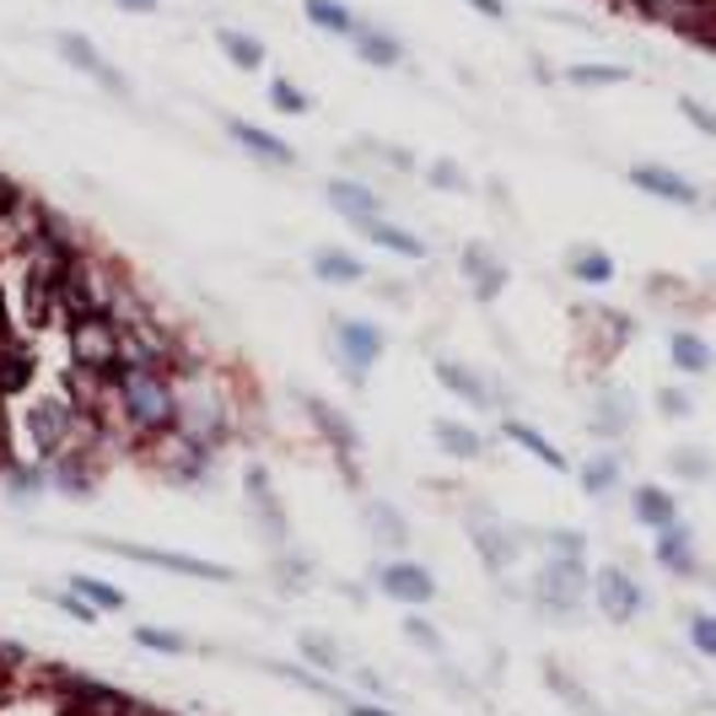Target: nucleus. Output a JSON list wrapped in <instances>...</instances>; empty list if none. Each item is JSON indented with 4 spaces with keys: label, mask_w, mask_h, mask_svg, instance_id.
Segmentation results:
<instances>
[{
    "label": "nucleus",
    "mask_w": 716,
    "mask_h": 716,
    "mask_svg": "<svg viewBox=\"0 0 716 716\" xmlns=\"http://www.w3.org/2000/svg\"><path fill=\"white\" fill-rule=\"evenodd\" d=\"M103 431H125L135 448L178 426V356H130L92 415Z\"/></svg>",
    "instance_id": "1"
},
{
    "label": "nucleus",
    "mask_w": 716,
    "mask_h": 716,
    "mask_svg": "<svg viewBox=\"0 0 716 716\" xmlns=\"http://www.w3.org/2000/svg\"><path fill=\"white\" fill-rule=\"evenodd\" d=\"M92 437H103V426L81 409L76 389H22L16 409L5 415V448L33 463H55Z\"/></svg>",
    "instance_id": "2"
},
{
    "label": "nucleus",
    "mask_w": 716,
    "mask_h": 716,
    "mask_svg": "<svg viewBox=\"0 0 716 716\" xmlns=\"http://www.w3.org/2000/svg\"><path fill=\"white\" fill-rule=\"evenodd\" d=\"M522 609L544 625H582L592 614V566L582 555H539L522 582Z\"/></svg>",
    "instance_id": "3"
},
{
    "label": "nucleus",
    "mask_w": 716,
    "mask_h": 716,
    "mask_svg": "<svg viewBox=\"0 0 716 716\" xmlns=\"http://www.w3.org/2000/svg\"><path fill=\"white\" fill-rule=\"evenodd\" d=\"M458 518H463V533H469V544H474V555H480V566H485V577L490 582H501V577H512L522 561V522H512L490 496H463V507H458Z\"/></svg>",
    "instance_id": "4"
},
{
    "label": "nucleus",
    "mask_w": 716,
    "mask_h": 716,
    "mask_svg": "<svg viewBox=\"0 0 716 716\" xmlns=\"http://www.w3.org/2000/svg\"><path fill=\"white\" fill-rule=\"evenodd\" d=\"M135 453H140V463H146L162 485H173V490H210V485H216V448L189 437L184 426L140 442Z\"/></svg>",
    "instance_id": "5"
},
{
    "label": "nucleus",
    "mask_w": 716,
    "mask_h": 716,
    "mask_svg": "<svg viewBox=\"0 0 716 716\" xmlns=\"http://www.w3.org/2000/svg\"><path fill=\"white\" fill-rule=\"evenodd\" d=\"M324 350H328V361L345 372L350 389H367V372L389 350V328L372 324V319H356V313H334L324 328Z\"/></svg>",
    "instance_id": "6"
},
{
    "label": "nucleus",
    "mask_w": 716,
    "mask_h": 716,
    "mask_svg": "<svg viewBox=\"0 0 716 716\" xmlns=\"http://www.w3.org/2000/svg\"><path fill=\"white\" fill-rule=\"evenodd\" d=\"M291 399H297V409L308 415L313 437H319L328 453H334V463L345 469V480H350V485H361V474H356V463H361V453H367L361 426H356V420H350L334 399H324V393H313V389H291Z\"/></svg>",
    "instance_id": "7"
},
{
    "label": "nucleus",
    "mask_w": 716,
    "mask_h": 716,
    "mask_svg": "<svg viewBox=\"0 0 716 716\" xmlns=\"http://www.w3.org/2000/svg\"><path fill=\"white\" fill-rule=\"evenodd\" d=\"M92 550L103 555H119V561H135V566H151V571H173V577H189V582H221L238 587V566H221V561H199V555H184V550H151V544H130V539H86Z\"/></svg>",
    "instance_id": "8"
},
{
    "label": "nucleus",
    "mask_w": 716,
    "mask_h": 716,
    "mask_svg": "<svg viewBox=\"0 0 716 716\" xmlns=\"http://www.w3.org/2000/svg\"><path fill=\"white\" fill-rule=\"evenodd\" d=\"M70 356L76 372L86 378H114L125 367V324L114 313H92V319H70Z\"/></svg>",
    "instance_id": "9"
},
{
    "label": "nucleus",
    "mask_w": 716,
    "mask_h": 716,
    "mask_svg": "<svg viewBox=\"0 0 716 716\" xmlns=\"http://www.w3.org/2000/svg\"><path fill=\"white\" fill-rule=\"evenodd\" d=\"M651 609L647 582L625 566V561H603L592 571V614L609 620V625H636L642 614Z\"/></svg>",
    "instance_id": "10"
},
{
    "label": "nucleus",
    "mask_w": 716,
    "mask_h": 716,
    "mask_svg": "<svg viewBox=\"0 0 716 716\" xmlns=\"http://www.w3.org/2000/svg\"><path fill=\"white\" fill-rule=\"evenodd\" d=\"M367 582L378 598H389V603H404V609H431L437 603V571L426 566V561H415V555H378L372 561V571H367Z\"/></svg>",
    "instance_id": "11"
},
{
    "label": "nucleus",
    "mask_w": 716,
    "mask_h": 716,
    "mask_svg": "<svg viewBox=\"0 0 716 716\" xmlns=\"http://www.w3.org/2000/svg\"><path fill=\"white\" fill-rule=\"evenodd\" d=\"M431 372H437V383L453 393L458 404H469L474 415H512V393L496 383V372H480V367L453 361V356H437Z\"/></svg>",
    "instance_id": "12"
},
{
    "label": "nucleus",
    "mask_w": 716,
    "mask_h": 716,
    "mask_svg": "<svg viewBox=\"0 0 716 716\" xmlns=\"http://www.w3.org/2000/svg\"><path fill=\"white\" fill-rule=\"evenodd\" d=\"M587 437L598 442V448H620V442H631V431H636V393L625 389V383H598L592 399H587Z\"/></svg>",
    "instance_id": "13"
},
{
    "label": "nucleus",
    "mask_w": 716,
    "mask_h": 716,
    "mask_svg": "<svg viewBox=\"0 0 716 716\" xmlns=\"http://www.w3.org/2000/svg\"><path fill=\"white\" fill-rule=\"evenodd\" d=\"M55 55H60L70 70H81V76H86L92 86H103L108 97H119V103H130V97H135V92H130V76L114 66V60H108V55H103V49H97V44H92L86 33H76V27H60V33H55Z\"/></svg>",
    "instance_id": "14"
},
{
    "label": "nucleus",
    "mask_w": 716,
    "mask_h": 716,
    "mask_svg": "<svg viewBox=\"0 0 716 716\" xmlns=\"http://www.w3.org/2000/svg\"><path fill=\"white\" fill-rule=\"evenodd\" d=\"M324 205L345 221V227H356V232H367L372 221H383L389 216V199L378 184H367V178H350V173H334L324 178Z\"/></svg>",
    "instance_id": "15"
},
{
    "label": "nucleus",
    "mask_w": 716,
    "mask_h": 716,
    "mask_svg": "<svg viewBox=\"0 0 716 716\" xmlns=\"http://www.w3.org/2000/svg\"><path fill=\"white\" fill-rule=\"evenodd\" d=\"M458 275H463V286H469V297H474L480 308H490V302L512 286V269L496 254V243H480V238L458 243Z\"/></svg>",
    "instance_id": "16"
},
{
    "label": "nucleus",
    "mask_w": 716,
    "mask_h": 716,
    "mask_svg": "<svg viewBox=\"0 0 716 716\" xmlns=\"http://www.w3.org/2000/svg\"><path fill=\"white\" fill-rule=\"evenodd\" d=\"M103 485V453H97V437L92 442H76L70 453H60L49 463V490L66 496V501H92Z\"/></svg>",
    "instance_id": "17"
},
{
    "label": "nucleus",
    "mask_w": 716,
    "mask_h": 716,
    "mask_svg": "<svg viewBox=\"0 0 716 716\" xmlns=\"http://www.w3.org/2000/svg\"><path fill=\"white\" fill-rule=\"evenodd\" d=\"M221 135L243 151V157H254L259 168H275V173H291L302 157H297V146L291 140H280L275 130H264L254 119H243V114H221Z\"/></svg>",
    "instance_id": "18"
},
{
    "label": "nucleus",
    "mask_w": 716,
    "mask_h": 716,
    "mask_svg": "<svg viewBox=\"0 0 716 716\" xmlns=\"http://www.w3.org/2000/svg\"><path fill=\"white\" fill-rule=\"evenodd\" d=\"M651 566L673 582H701L706 566H701V544H695V528L679 518L668 522L662 533H651Z\"/></svg>",
    "instance_id": "19"
},
{
    "label": "nucleus",
    "mask_w": 716,
    "mask_h": 716,
    "mask_svg": "<svg viewBox=\"0 0 716 716\" xmlns=\"http://www.w3.org/2000/svg\"><path fill=\"white\" fill-rule=\"evenodd\" d=\"M356 518H361V533H367L383 555H404V550L415 544V528H409V518L399 512V501H389V496H361Z\"/></svg>",
    "instance_id": "20"
},
{
    "label": "nucleus",
    "mask_w": 716,
    "mask_h": 716,
    "mask_svg": "<svg viewBox=\"0 0 716 716\" xmlns=\"http://www.w3.org/2000/svg\"><path fill=\"white\" fill-rule=\"evenodd\" d=\"M243 518H249L254 539H259L269 555L291 544V512H286V501H280L275 485H264V490H243Z\"/></svg>",
    "instance_id": "21"
},
{
    "label": "nucleus",
    "mask_w": 716,
    "mask_h": 716,
    "mask_svg": "<svg viewBox=\"0 0 716 716\" xmlns=\"http://www.w3.org/2000/svg\"><path fill=\"white\" fill-rule=\"evenodd\" d=\"M625 178H631L642 195L662 199V205H679V210H695V205H701L695 178H684V173H679V168H668V162H636Z\"/></svg>",
    "instance_id": "22"
},
{
    "label": "nucleus",
    "mask_w": 716,
    "mask_h": 716,
    "mask_svg": "<svg viewBox=\"0 0 716 716\" xmlns=\"http://www.w3.org/2000/svg\"><path fill=\"white\" fill-rule=\"evenodd\" d=\"M571 474H577V485H582L587 501L603 507V501H614V496L625 490V453H620V448H598V453L582 458Z\"/></svg>",
    "instance_id": "23"
},
{
    "label": "nucleus",
    "mask_w": 716,
    "mask_h": 716,
    "mask_svg": "<svg viewBox=\"0 0 716 716\" xmlns=\"http://www.w3.org/2000/svg\"><path fill=\"white\" fill-rule=\"evenodd\" d=\"M431 442L442 448V458L453 463H485L490 458V437L480 426H469L463 415H437L431 420Z\"/></svg>",
    "instance_id": "24"
},
{
    "label": "nucleus",
    "mask_w": 716,
    "mask_h": 716,
    "mask_svg": "<svg viewBox=\"0 0 716 716\" xmlns=\"http://www.w3.org/2000/svg\"><path fill=\"white\" fill-rule=\"evenodd\" d=\"M308 269H313V280L319 286H339V291H350V286H367L372 280V269L361 254H350V249H339V243H319L313 254H308Z\"/></svg>",
    "instance_id": "25"
},
{
    "label": "nucleus",
    "mask_w": 716,
    "mask_h": 716,
    "mask_svg": "<svg viewBox=\"0 0 716 716\" xmlns=\"http://www.w3.org/2000/svg\"><path fill=\"white\" fill-rule=\"evenodd\" d=\"M496 426H501V437H507V442H512V448H522V453L533 458V463H539V469H550V474H571V469H577V463H571V458L561 453V448H555V442H550V437H544V431H539V426H528V420H522V415H501V420H496Z\"/></svg>",
    "instance_id": "26"
},
{
    "label": "nucleus",
    "mask_w": 716,
    "mask_h": 716,
    "mask_svg": "<svg viewBox=\"0 0 716 716\" xmlns=\"http://www.w3.org/2000/svg\"><path fill=\"white\" fill-rule=\"evenodd\" d=\"M539 679H544V690H550V695H555V701H561V706H566L571 716H609L603 706H598V695L587 690V684L577 679V673H571V668H566V662L544 657V662H539Z\"/></svg>",
    "instance_id": "27"
},
{
    "label": "nucleus",
    "mask_w": 716,
    "mask_h": 716,
    "mask_svg": "<svg viewBox=\"0 0 716 716\" xmlns=\"http://www.w3.org/2000/svg\"><path fill=\"white\" fill-rule=\"evenodd\" d=\"M350 49H356V60L372 70H404L409 66V49H404V38L389 33V27H378V22H361V33L350 38Z\"/></svg>",
    "instance_id": "28"
},
{
    "label": "nucleus",
    "mask_w": 716,
    "mask_h": 716,
    "mask_svg": "<svg viewBox=\"0 0 716 716\" xmlns=\"http://www.w3.org/2000/svg\"><path fill=\"white\" fill-rule=\"evenodd\" d=\"M566 275H571V286H587V291H603V286H614L620 280V264L609 249H598V243H571L566 249Z\"/></svg>",
    "instance_id": "29"
},
{
    "label": "nucleus",
    "mask_w": 716,
    "mask_h": 716,
    "mask_svg": "<svg viewBox=\"0 0 716 716\" xmlns=\"http://www.w3.org/2000/svg\"><path fill=\"white\" fill-rule=\"evenodd\" d=\"M631 518L642 522L647 533H662L668 522L684 518V507H679V496H673L668 485H657V480H642V485H631Z\"/></svg>",
    "instance_id": "30"
},
{
    "label": "nucleus",
    "mask_w": 716,
    "mask_h": 716,
    "mask_svg": "<svg viewBox=\"0 0 716 716\" xmlns=\"http://www.w3.org/2000/svg\"><path fill=\"white\" fill-rule=\"evenodd\" d=\"M372 249H383V254H393V259H409V264H431V243L415 232V227H404V221H393V216H383V221H372L367 232H361Z\"/></svg>",
    "instance_id": "31"
},
{
    "label": "nucleus",
    "mask_w": 716,
    "mask_h": 716,
    "mask_svg": "<svg viewBox=\"0 0 716 716\" xmlns=\"http://www.w3.org/2000/svg\"><path fill=\"white\" fill-rule=\"evenodd\" d=\"M269 582H275V592H286V598H302V592H313V582H319V561H313L308 550L286 544V550L269 555Z\"/></svg>",
    "instance_id": "32"
},
{
    "label": "nucleus",
    "mask_w": 716,
    "mask_h": 716,
    "mask_svg": "<svg viewBox=\"0 0 716 716\" xmlns=\"http://www.w3.org/2000/svg\"><path fill=\"white\" fill-rule=\"evenodd\" d=\"M668 361H673V372H684V378H712L716 350L701 328L679 324V328H668Z\"/></svg>",
    "instance_id": "33"
},
{
    "label": "nucleus",
    "mask_w": 716,
    "mask_h": 716,
    "mask_svg": "<svg viewBox=\"0 0 716 716\" xmlns=\"http://www.w3.org/2000/svg\"><path fill=\"white\" fill-rule=\"evenodd\" d=\"M249 662L264 668V673H275L280 684H297V690H308V695H319V701H334V706H339V695H345V684H334L328 673L308 668V662H280V657H249Z\"/></svg>",
    "instance_id": "34"
},
{
    "label": "nucleus",
    "mask_w": 716,
    "mask_h": 716,
    "mask_svg": "<svg viewBox=\"0 0 716 716\" xmlns=\"http://www.w3.org/2000/svg\"><path fill=\"white\" fill-rule=\"evenodd\" d=\"M0 490H5V501H16V507H33L38 496H49V463L11 458V463L0 469Z\"/></svg>",
    "instance_id": "35"
},
{
    "label": "nucleus",
    "mask_w": 716,
    "mask_h": 716,
    "mask_svg": "<svg viewBox=\"0 0 716 716\" xmlns=\"http://www.w3.org/2000/svg\"><path fill=\"white\" fill-rule=\"evenodd\" d=\"M210 38H216V49L227 55V66H232V70H264V66H269V49H264L259 33H243V27H216Z\"/></svg>",
    "instance_id": "36"
},
{
    "label": "nucleus",
    "mask_w": 716,
    "mask_h": 716,
    "mask_svg": "<svg viewBox=\"0 0 716 716\" xmlns=\"http://www.w3.org/2000/svg\"><path fill=\"white\" fill-rule=\"evenodd\" d=\"M302 16H308V27H319L328 38H345V44L361 33V16L345 0H302Z\"/></svg>",
    "instance_id": "37"
},
{
    "label": "nucleus",
    "mask_w": 716,
    "mask_h": 716,
    "mask_svg": "<svg viewBox=\"0 0 716 716\" xmlns=\"http://www.w3.org/2000/svg\"><path fill=\"white\" fill-rule=\"evenodd\" d=\"M662 469H668L673 480H684V485H712L716 480V458L706 453L701 442H679V448H668Z\"/></svg>",
    "instance_id": "38"
},
{
    "label": "nucleus",
    "mask_w": 716,
    "mask_h": 716,
    "mask_svg": "<svg viewBox=\"0 0 716 716\" xmlns=\"http://www.w3.org/2000/svg\"><path fill=\"white\" fill-rule=\"evenodd\" d=\"M130 642L140 651H157V657H189V651H205L195 636L178 631V625H135Z\"/></svg>",
    "instance_id": "39"
},
{
    "label": "nucleus",
    "mask_w": 716,
    "mask_h": 716,
    "mask_svg": "<svg viewBox=\"0 0 716 716\" xmlns=\"http://www.w3.org/2000/svg\"><path fill=\"white\" fill-rule=\"evenodd\" d=\"M297 662H308V668H319V673H345V647L324 636V631H297Z\"/></svg>",
    "instance_id": "40"
},
{
    "label": "nucleus",
    "mask_w": 716,
    "mask_h": 716,
    "mask_svg": "<svg viewBox=\"0 0 716 716\" xmlns=\"http://www.w3.org/2000/svg\"><path fill=\"white\" fill-rule=\"evenodd\" d=\"M399 636H404V647L426 651L431 662H442V657H448V636H442V625H437V620H426V609H409V614L399 620Z\"/></svg>",
    "instance_id": "41"
},
{
    "label": "nucleus",
    "mask_w": 716,
    "mask_h": 716,
    "mask_svg": "<svg viewBox=\"0 0 716 716\" xmlns=\"http://www.w3.org/2000/svg\"><path fill=\"white\" fill-rule=\"evenodd\" d=\"M66 587H76V592H81L97 614H125V609H130V592H125V587L103 582V577H92V571H70Z\"/></svg>",
    "instance_id": "42"
},
{
    "label": "nucleus",
    "mask_w": 716,
    "mask_h": 716,
    "mask_svg": "<svg viewBox=\"0 0 716 716\" xmlns=\"http://www.w3.org/2000/svg\"><path fill=\"white\" fill-rule=\"evenodd\" d=\"M356 151H367L378 168H389V173H399V178H415L420 173V162H415V151L409 146H399V140H378V135H361L356 140Z\"/></svg>",
    "instance_id": "43"
},
{
    "label": "nucleus",
    "mask_w": 716,
    "mask_h": 716,
    "mask_svg": "<svg viewBox=\"0 0 716 716\" xmlns=\"http://www.w3.org/2000/svg\"><path fill=\"white\" fill-rule=\"evenodd\" d=\"M561 81L566 86H577V92H598V86H625V81H636V70L631 66H566L561 70Z\"/></svg>",
    "instance_id": "44"
},
{
    "label": "nucleus",
    "mask_w": 716,
    "mask_h": 716,
    "mask_svg": "<svg viewBox=\"0 0 716 716\" xmlns=\"http://www.w3.org/2000/svg\"><path fill=\"white\" fill-rule=\"evenodd\" d=\"M269 108L286 114V119H308L313 114V92L297 86L291 76H269Z\"/></svg>",
    "instance_id": "45"
},
{
    "label": "nucleus",
    "mask_w": 716,
    "mask_h": 716,
    "mask_svg": "<svg viewBox=\"0 0 716 716\" xmlns=\"http://www.w3.org/2000/svg\"><path fill=\"white\" fill-rule=\"evenodd\" d=\"M420 173H426V189H437V195H469L474 189V178L458 168L453 157H431Z\"/></svg>",
    "instance_id": "46"
},
{
    "label": "nucleus",
    "mask_w": 716,
    "mask_h": 716,
    "mask_svg": "<svg viewBox=\"0 0 716 716\" xmlns=\"http://www.w3.org/2000/svg\"><path fill=\"white\" fill-rule=\"evenodd\" d=\"M684 642L716 662V609H684Z\"/></svg>",
    "instance_id": "47"
},
{
    "label": "nucleus",
    "mask_w": 716,
    "mask_h": 716,
    "mask_svg": "<svg viewBox=\"0 0 716 716\" xmlns=\"http://www.w3.org/2000/svg\"><path fill=\"white\" fill-rule=\"evenodd\" d=\"M33 592H38V598H49V603H55L66 620H76V625H97V620H103V614H97V609H92L76 587H33Z\"/></svg>",
    "instance_id": "48"
},
{
    "label": "nucleus",
    "mask_w": 716,
    "mask_h": 716,
    "mask_svg": "<svg viewBox=\"0 0 716 716\" xmlns=\"http://www.w3.org/2000/svg\"><path fill=\"white\" fill-rule=\"evenodd\" d=\"M587 544L592 539H587L582 528H539V550L544 555H582L587 561Z\"/></svg>",
    "instance_id": "49"
},
{
    "label": "nucleus",
    "mask_w": 716,
    "mask_h": 716,
    "mask_svg": "<svg viewBox=\"0 0 716 716\" xmlns=\"http://www.w3.org/2000/svg\"><path fill=\"white\" fill-rule=\"evenodd\" d=\"M651 404H657L662 420H690L695 415V393L684 389V383H662V389L651 393Z\"/></svg>",
    "instance_id": "50"
},
{
    "label": "nucleus",
    "mask_w": 716,
    "mask_h": 716,
    "mask_svg": "<svg viewBox=\"0 0 716 716\" xmlns=\"http://www.w3.org/2000/svg\"><path fill=\"white\" fill-rule=\"evenodd\" d=\"M431 679H437V690H448V695H453L458 706H474V701H480V684H474V679H463V668H453L448 657L437 662V673H431Z\"/></svg>",
    "instance_id": "51"
},
{
    "label": "nucleus",
    "mask_w": 716,
    "mask_h": 716,
    "mask_svg": "<svg viewBox=\"0 0 716 716\" xmlns=\"http://www.w3.org/2000/svg\"><path fill=\"white\" fill-rule=\"evenodd\" d=\"M350 684H356L367 701H383V706H393V701H399L393 679H389V673H378V668H350Z\"/></svg>",
    "instance_id": "52"
},
{
    "label": "nucleus",
    "mask_w": 716,
    "mask_h": 716,
    "mask_svg": "<svg viewBox=\"0 0 716 716\" xmlns=\"http://www.w3.org/2000/svg\"><path fill=\"white\" fill-rule=\"evenodd\" d=\"M367 291H372L378 302L399 308V313H404V308H415V291H409V280H399V275H378V280H372Z\"/></svg>",
    "instance_id": "53"
},
{
    "label": "nucleus",
    "mask_w": 716,
    "mask_h": 716,
    "mask_svg": "<svg viewBox=\"0 0 716 716\" xmlns=\"http://www.w3.org/2000/svg\"><path fill=\"white\" fill-rule=\"evenodd\" d=\"M679 114H684V119H690L701 135H712V140H716V108H706L701 97H679Z\"/></svg>",
    "instance_id": "54"
},
{
    "label": "nucleus",
    "mask_w": 716,
    "mask_h": 716,
    "mask_svg": "<svg viewBox=\"0 0 716 716\" xmlns=\"http://www.w3.org/2000/svg\"><path fill=\"white\" fill-rule=\"evenodd\" d=\"M339 716H399L393 706H383V701H367V695H339Z\"/></svg>",
    "instance_id": "55"
},
{
    "label": "nucleus",
    "mask_w": 716,
    "mask_h": 716,
    "mask_svg": "<svg viewBox=\"0 0 716 716\" xmlns=\"http://www.w3.org/2000/svg\"><path fill=\"white\" fill-rule=\"evenodd\" d=\"M367 587H372V582H334V592H339L345 603H356V609H367V603H372V592H367Z\"/></svg>",
    "instance_id": "56"
},
{
    "label": "nucleus",
    "mask_w": 716,
    "mask_h": 716,
    "mask_svg": "<svg viewBox=\"0 0 716 716\" xmlns=\"http://www.w3.org/2000/svg\"><path fill=\"white\" fill-rule=\"evenodd\" d=\"M108 5H119V11H130V16H151V11H162V0H108Z\"/></svg>",
    "instance_id": "57"
},
{
    "label": "nucleus",
    "mask_w": 716,
    "mask_h": 716,
    "mask_svg": "<svg viewBox=\"0 0 716 716\" xmlns=\"http://www.w3.org/2000/svg\"><path fill=\"white\" fill-rule=\"evenodd\" d=\"M480 16H490V22H507V0H469Z\"/></svg>",
    "instance_id": "58"
},
{
    "label": "nucleus",
    "mask_w": 716,
    "mask_h": 716,
    "mask_svg": "<svg viewBox=\"0 0 716 716\" xmlns=\"http://www.w3.org/2000/svg\"><path fill=\"white\" fill-rule=\"evenodd\" d=\"M706 205H712V210H716V195H712V199H706Z\"/></svg>",
    "instance_id": "59"
},
{
    "label": "nucleus",
    "mask_w": 716,
    "mask_h": 716,
    "mask_svg": "<svg viewBox=\"0 0 716 716\" xmlns=\"http://www.w3.org/2000/svg\"><path fill=\"white\" fill-rule=\"evenodd\" d=\"M0 334H5V324H0Z\"/></svg>",
    "instance_id": "60"
}]
</instances>
